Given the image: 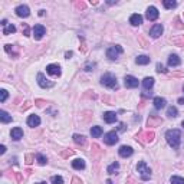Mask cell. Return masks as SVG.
<instances>
[{"label":"cell","instance_id":"obj_5","mask_svg":"<svg viewBox=\"0 0 184 184\" xmlns=\"http://www.w3.org/2000/svg\"><path fill=\"white\" fill-rule=\"evenodd\" d=\"M154 137H155V134L153 133V131H141V133L137 134V141H140L141 144H150L151 141L154 140Z\"/></svg>","mask_w":184,"mask_h":184},{"label":"cell","instance_id":"obj_28","mask_svg":"<svg viewBox=\"0 0 184 184\" xmlns=\"http://www.w3.org/2000/svg\"><path fill=\"white\" fill-rule=\"evenodd\" d=\"M0 121L3 124H7V122H12V115H9V114L6 112V111H0Z\"/></svg>","mask_w":184,"mask_h":184},{"label":"cell","instance_id":"obj_7","mask_svg":"<svg viewBox=\"0 0 184 184\" xmlns=\"http://www.w3.org/2000/svg\"><path fill=\"white\" fill-rule=\"evenodd\" d=\"M45 35H46V29H45V26H42V24H35V26H33V36H35V39H36V41H41Z\"/></svg>","mask_w":184,"mask_h":184},{"label":"cell","instance_id":"obj_35","mask_svg":"<svg viewBox=\"0 0 184 184\" xmlns=\"http://www.w3.org/2000/svg\"><path fill=\"white\" fill-rule=\"evenodd\" d=\"M51 183L52 184H63V178H62L61 176H52Z\"/></svg>","mask_w":184,"mask_h":184},{"label":"cell","instance_id":"obj_50","mask_svg":"<svg viewBox=\"0 0 184 184\" xmlns=\"http://www.w3.org/2000/svg\"><path fill=\"white\" fill-rule=\"evenodd\" d=\"M72 55H73V53H72V52H71V51H69V52H66V53H65V56H66V59H69V58H72Z\"/></svg>","mask_w":184,"mask_h":184},{"label":"cell","instance_id":"obj_51","mask_svg":"<svg viewBox=\"0 0 184 184\" xmlns=\"http://www.w3.org/2000/svg\"><path fill=\"white\" fill-rule=\"evenodd\" d=\"M29 106H30V102H26V105H23V106H22V111H24V109H27V108H29Z\"/></svg>","mask_w":184,"mask_h":184},{"label":"cell","instance_id":"obj_36","mask_svg":"<svg viewBox=\"0 0 184 184\" xmlns=\"http://www.w3.org/2000/svg\"><path fill=\"white\" fill-rule=\"evenodd\" d=\"M22 32L24 36H30V27L27 26L26 23H22Z\"/></svg>","mask_w":184,"mask_h":184},{"label":"cell","instance_id":"obj_45","mask_svg":"<svg viewBox=\"0 0 184 184\" xmlns=\"http://www.w3.org/2000/svg\"><path fill=\"white\" fill-rule=\"evenodd\" d=\"M94 66H95L94 63H92V65H91V63H86V65H85V71H92V68H94Z\"/></svg>","mask_w":184,"mask_h":184},{"label":"cell","instance_id":"obj_42","mask_svg":"<svg viewBox=\"0 0 184 184\" xmlns=\"http://www.w3.org/2000/svg\"><path fill=\"white\" fill-rule=\"evenodd\" d=\"M75 7L79 9V10H84V9L86 7V4L84 3V2H75Z\"/></svg>","mask_w":184,"mask_h":184},{"label":"cell","instance_id":"obj_9","mask_svg":"<svg viewBox=\"0 0 184 184\" xmlns=\"http://www.w3.org/2000/svg\"><path fill=\"white\" fill-rule=\"evenodd\" d=\"M14 12H16V14L19 17H27L29 14H30V9H29L26 4H20V6H17Z\"/></svg>","mask_w":184,"mask_h":184},{"label":"cell","instance_id":"obj_47","mask_svg":"<svg viewBox=\"0 0 184 184\" xmlns=\"http://www.w3.org/2000/svg\"><path fill=\"white\" fill-rule=\"evenodd\" d=\"M118 131H125V124H124V122H121V124H119Z\"/></svg>","mask_w":184,"mask_h":184},{"label":"cell","instance_id":"obj_13","mask_svg":"<svg viewBox=\"0 0 184 184\" xmlns=\"http://www.w3.org/2000/svg\"><path fill=\"white\" fill-rule=\"evenodd\" d=\"M147 19L151 22L154 20H157L158 19V10H157V7H154V6H150L148 9H147Z\"/></svg>","mask_w":184,"mask_h":184},{"label":"cell","instance_id":"obj_38","mask_svg":"<svg viewBox=\"0 0 184 184\" xmlns=\"http://www.w3.org/2000/svg\"><path fill=\"white\" fill-rule=\"evenodd\" d=\"M7 96H9V92H7L6 89H2V91H0V102H4L7 99Z\"/></svg>","mask_w":184,"mask_h":184},{"label":"cell","instance_id":"obj_33","mask_svg":"<svg viewBox=\"0 0 184 184\" xmlns=\"http://www.w3.org/2000/svg\"><path fill=\"white\" fill-rule=\"evenodd\" d=\"M36 160H38V163L41 164V165H45V164L48 163V158L45 157L43 154H41V153H38V154H36Z\"/></svg>","mask_w":184,"mask_h":184},{"label":"cell","instance_id":"obj_25","mask_svg":"<svg viewBox=\"0 0 184 184\" xmlns=\"http://www.w3.org/2000/svg\"><path fill=\"white\" fill-rule=\"evenodd\" d=\"M73 141H75V144H78V145H82V147L86 144L85 135H81V134H75V135H73Z\"/></svg>","mask_w":184,"mask_h":184},{"label":"cell","instance_id":"obj_14","mask_svg":"<svg viewBox=\"0 0 184 184\" xmlns=\"http://www.w3.org/2000/svg\"><path fill=\"white\" fill-rule=\"evenodd\" d=\"M163 30H164V27H163V24H160V23H157V24H154L153 27H151V30H150V35H151V38H160L161 36V33H163Z\"/></svg>","mask_w":184,"mask_h":184},{"label":"cell","instance_id":"obj_26","mask_svg":"<svg viewBox=\"0 0 184 184\" xmlns=\"http://www.w3.org/2000/svg\"><path fill=\"white\" fill-rule=\"evenodd\" d=\"M91 135L94 137V138H99V137L102 135V128L99 125H95L91 128Z\"/></svg>","mask_w":184,"mask_h":184},{"label":"cell","instance_id":"obj_15","mask_svg":"<svg viewBox=\"0 0 184 184\" xmlns=\"http://www.w3.org/2000/svg\"><path fill=\"white\" fill-rule=\"evenodd\" d=\"M163 124V119L158 115H150V118L147 119V127H160Z\"/></svg>","mask_w":184,"mask_h":184},{"label":"cell","instance_id":"obj_37","mask_svg":"<svg viewBox=\"0 0 184 184\" xmlns=\"http://www.w3.org/2000/svg\"><path fill=\"white\" fill-rule=\"evenodd\" d=\"M33 161H35V155H33V154H26V157H24V163H26L27 165H30Z\"/></svg>","mask_w":184,"mask_h":184},{"label":"cell","instance_id":"obj_54","mask_svg":"<svg viewBox=\"0 0 184 184\" xmlns=\"http://www.w3.org/2000/svg\"><path fill=\"white\" fill-rule=\"evenodd\" d=\"M106 184H114V183H112L111 180H106Z\"/></svg>","mask_w":184,"mask_h":184},{"label":"cell","instance_id":"obj_29","mask_svg":"<svg viewBox=\"0 0 184 184\" xmlns=\"http://www.w3.org/2000/svg\"><path fill=\"white\" fill-rule=\"evenodd\" d=\"M14 32H16V26H14V24H12V23H9L3 29V35H6V36H7V35H10V33H14Z\"/></svg>","mask_w":184,"mask_h":184},{"label":"cell","instance_id":"obj_18","mask_svg":"<svg viewBox=\"0 0 184 184\" xmlns=\"http://www.w3.org/2000/svg\"><path fill=\"white\" fill-rule=\"evenodd\" d=\"M10 137H12V140L19 141L20 138H23V130H22V128H19V127H16V128H13V130H12Z\"/></svg>","mask_w":184,"mask_h":184},{"label":"cell","instance_id":"obj_31","mask_svg":"<svg viewBox=\"0 0 184 184\" xmlns=\"http://www.w3.org/2000/svg\"><path fill=\"white\" fill-rule=\"evenodd\" d=\"M163 4L165 9H174V7H177V2H174V0H164Z\"/></svg>","mask_w":184,"mask_h":184},{"label":"cell","instance_id":"obj_23","mask_svg":"<svg viewBox=\"0 0 184 184\" xmlns=\"http://www.w3.org/2000/svg\"><path fill=\"white\" fill-rule=\"evenodd\" d=\"M181 63V59L178 58V55H170L168 56V66H178Z\"/></svg>","mask_w":184,"mask_h":184},{"label":"cell","instance_id":"obj_27","mask_svg":"<svg viewBox=\"0 0 184 184\" xmlns=\"http://www.w3.org/2000/svg\"><path fill=\"white\" fill-rule=\"evenodd\" d=\"M143 86H144V89H151L154 86V78H151V76H147V78H144Z\"/></svg>","mask_w":184,"mask_h":184},{"label":"cell","instance_id":"obj_56","mask_svg":"<svg viewBox=\"0 0 184 184\" xmlns=\"http://www.w3.org/2000/svg\"><path fill=\"white\" fill-rule=\"evenodd\" d=\"M181 125H183V127H184V121H183V122H181Z\"/></svg>","mask_w":184,"mask_h":184},{"label":"cell","instance_id":"obj_32","mask_svg":"<svg viewBox=\"0 0 184 184\" xmlns=\"http://www.w3.org/2000/svg\"><path fill=\"white\" fill-rule=\"evenodd\" d=\"M118 168H119V164H118V161H115V163H112L111 165H109L106 171H108L109 174H115L116 171H118Z\"/></svg>","mask_w":184,"mask_h":184},{"label":"cell","instance_id":"obj_43","mask_svg":"<svg viewBox=\"0 0 184 184\" xmlns=\"http://www.w3.org/2000/svg\"><path fill=\"white\" fill-rule=\"evenodd\" d=\"M174 22H176V27H177V29H183V27H184L183 24H181V22H180V19H178V17Z\"/></svg>","mask_w":184,"mask_h":184},{"label":"cell","instance_id":"obj_11","mask_svg":"<svg viewBox=\"0 0 184 184\" xmlns=\"http://www.w3.org/2000/svg\"><path fill=\"white\" fill-rule=\"evenodd\" d=\"M46 72H48L49 75H52V76H61V73H62L61 66H59V65H55V63L46 66Z\"/></svg>","mask_w":184,"mask_h":184},{"label":"cell","instance_id":"obj_10","mask_svg":"<svg viewBox=\"0 0 184 184\" xmlns=\"http://www.w3.org/2000/svg\"><path fill=\"white\" fill-rule=\"evenodd\" d=\"M102 118L106 124H114V122H116L118 116H116V114L114 112V111H106V112H104Z\"/></svg>","mask_w":184,"mask_h":184},{"label":"cell","instance_id":"obj_4","mask_svg":"<svg viewBox=\"0 0 184 184\" xmlns=\"http://www.w3.org/2000/svg\"><path fill=\"white\" fill-rule=\"evenodd\" d=\"M124 52L122 46H119V45H114V46H111V48L106 49V58L109 59V61H116V59L119 58V55Z\"/></svg>","mask_w":184,"mask_h":184},{"label":"cell","instance_id":"obj_21","mask_svg":"<svg viewBox=\"0 0 184 184\" xmlns=\"http://www.w3.org/2000/svg\"><path fill=\"white\" fill-rule=\"evenodd\" d=\"M85 160H82V158H75V160L72 161V167L75 168V170H84L85 168Z\"/></svg>","mask_w":184,"mask_h":184},{"label":"cell","instance_id":"obj_40","mask_svg":"<svg viewBox=\"0 0 184 184\" xmlns=\"http://www.w3.org/2000/svg\"><path fill=\"white\" fill-rule=\"evenodd\" d=\"M157 72L158 73H167V69L163 63H157Z\"/></svg>","mask_w":184,"mask_h":184},{"label":"cell","instance_id":"obj_57","mask_svg":"<svg viewBox=\"0 0 184 184\" xmlns=\"http://www.w3.org/2000/svg\"><path fill=\"white\" fill-rule=\"evenodd\" d=\"M183 91H184V88H183Z\"/></svg>","mask_w":184,"mask_h":184},{"label":"cell","instance_id":"obj_3","mask_svg":"<svg viewBox=\"0 0 184 184\" xmlns=\"http://www.w3.org/2000/svg\"><path fill=\"white\" fill-rule=\"evenodd\" d=\"M137 171L140 173L141 178H143L144 181L150 180V177H151V168L145 164V161H140V163L137 164Z\"/></svg>","mask_w":184,"mask_h":184},{"label":"cell","instance_id":"obj_30","mask_svg":"<svg viewBox=\"0 0 184 184\" xmlns=\"http://www.w3.org/2000/svg\"><path fill=\"white\" fill-rule=\"evenodd\" d=\"M167 115L170 116V118H176V116L178 115V111H177V108L176 106H168V109H167Z\"/></svg>","mask_w":184,"mask_h":184},{"label":"cell","instance_id":"obj_8","mask_svg":"<svg viewBox=\"0 0 184 184\" xmlns=\"http://www.w3.org/2000/svg\"><path fill=\"white\" fill-rule=\"evenodd\" d=\"M38 84H39V86H41V88H52V86L55 85V82L46 79L43 73H38Z\"/></svg>","mask_w":184,"mask_h":184},{"label":"cell","instance_id":"obj_22","mask_svg":"<svg viewBox=\"0 0 184 184\" xmlns=\"http://www.w3.org/2000/svg\"><path fill=\"white\" fill-rule=\"evenodd\" d=\"M153 104H154V106H155V109H161V108H164V106H165L167 101H165L164 98H161V96H155V98H154V101H153Z\"/></svg>","mask_w":184,"mask_h":184},{"label":"cell","instance_id":"obj_53","mask_svg":"<svg viewBox=\"0 0 184 184\" xmlns=\"http://www.w3.org/2000/svg\"><path fill=\"white\" fill-rule=\"evenodd\" d=\"M178 104H184V96L183 98H178Z\"/></svg>","mask_w":184,"mask_h":184},{"label":"cell","instance_id":"obj_49","mask_svg":"<svg viewBox=\"0 0 184 184\" xmlns=\"http://www.w3.org/2000/svg\"><path fill=\"white\" fill-rule=\"evenodd\" d=\"M16 174V180L19 181V183H22V174L20 173H14Z\"/></svg>","mask_w":184,"mask_h":184},{"label":"cell","instance_id":"obj_20","mask_svg":"<svg viewBox=\"0 0 184 184\" xmlns=\"http://www.w3.org/2000/svg\"><path fill=\"white\" fill-rule=\"evenodd\" d=\"M130 23L133 24V26H140V24L143 23V16L138 13H134L133 16L130 17Z\"/></svg>","mask_w":184,"mask_h":184},{"label":"cell","instance_id":"obj_44","mask_svg":"<svg viewBox=\"0 0 184 184\" xmlns=\"http://www.w3.org/2000/svg\"><path fill=\"white\" fill-rule=\"evenodd\" d=\"M71 184H82V180H81V178H78V177H73V178H72V183Z\"/></svg>","mask_w":184,"mask_h":184},{"label":"cell","instance_id":"obj_46","mask_svg":"<svg viewBox=\"0 0 184 184\" xmlns=\"http://www.w3.org/2000/svg\"><path fill=\"white\" fill-rule=\"evenodd\" d=\"M140 42H141V45H143V48H148V43H147L143 38H140Z\"/></svg>","mask_w":184,"mask_h":184},{"label":"cell","instance_id":"obj_17","mask_svg":"<svg viewBox=\"0 0 184 184\" xmlns=\"http://www.w3.org/2000/svg\"><path fill=\"white\" fill-rule=\"evenodd\" d=\"M4 51L10 55V56H13V58H17V56H19V49H17V46H14V45H4Z\"/></svg>","mask_w":184,"mask_h":184},{"label":"cell","instance_id":"obj_12","mask_svg":"<svg viewBox=\"0 0 184 184\" xmlns=\"http://www.w3.org/2000/svg\"><path fill=\"white\" fill-rule=\"evenodd\" d=\"M124 84H125L127 88H137L138 86V79L135 76H131V75H127L124 78Z\"/></svg>","mask_w":184,"mask_h":184},{"label":"cell","instance_id":"obj_2","mask_svg":"<svg viewBox=\"0 0 184 184\" xmlns=\"http://www.w3.org/2000/svg\"><path fill=\"white\" fill-rule=\"evenodd\" d=\"M101 85L106 86L109 89H118V81H116V76L112 73H104L101 76Z\"/></svg>","mask_w":184,"mask_h":184},{"label":"cell","instance_id":"obj_1","mask_svg":"<svg viewBox=\"0 0 184 184\" xmlns=\"http://www.w3.org/2000/svg\"><path fill=\"white\" fill-rule=\"evenodd\" d=\"M165 140H167L168 145L173 147L174 150H177L181 143V131L180 130H168L165 133Z\"/></svg>","mask_w":184,"mask_h":184},{"label":"cell","instance_id":"obj_39","mask_svg":"<svg viewBox=\"0 0 184 184\" xmlns=\"http://www.w3.org/2000/svg\"><path fill=\"white\" fill-rule=\"evenodd\" d=\"M46 101H43V99H35V105L38 106V108H43L45 105H46Z\"/></svg>","mask_w":184,"mask_h":184},{"label":"cell","instance_id":"obj_19","mask_svg":"<svg viewBox=\"0 0 184 184\" xmlns=\"http://www.w3.org/2000/svg\"><path fill=\"white\" fill-rule=\"evenodd\" d=\"M39 124H41V118H39L38 115H29V118H27V125L35 128V127H38Z\"/></svg>","mask_w":184,"mask_h":184},{"label":"cell","instance_id":"obj_16","mask_svg":"<svg viewBox=\"0 0 184 184\" xmlns=\"http://www.w3.org/2000/svg\"><path fill=\"white\" fill-rule=\"evenodd\" d=\"M118 153H119V155L122 158H127V157H131L133 155V153H134V150L131 148L130 145H122L121 148L118 150Z\"/></svg>","mask_w":184,"mask_h":184},{"label":"cell","instance_id":"obj_52","mask_svg":"<svg viewBox=\"0 0 184 184\" xmlns=\"http://www.w3.org/2000/svg\"><path fill=\"white\" fill-rule=\"evenodd\" d=\"M7 24H9V23H7V20H6V19H3V20H2V26H4V27H6Z\"/></svg>","mask_w":184,"mask_h":184},{"label":"cell","instance_id":"obj_55","mask_svg":"<svg viewBox=\"0 0 184 184\" xmlns=\"http://www.w3.org/2000/svg\"><path fill=\"white\" fill-rule=\"evenodd\" d=\"M36 184H46V183H36Z\"/></svg>","mask_w":184,"mask_h":184},{"label":"cell","instance_id":"obj_48","mask_svg":"<svg viewBox=\"0 0 184 184\" xmlns=\"http://www.w3.org/2000/svg\"><path fill=\"white\" fill-rule=\"evenodd\" d=\"M4 153H6V147H4V145H0V155H3Z\"/></svg>","mask_w":184,"mask_h":184},{"label":"cell","instance_id":"obj_41","mask_svg":"<svg viewBox=\"0 0 184 184\" xmlns=\"http://www.w3.org/2000/svg\"><path fill=\"white\" fill-rule=\"evenodd\" d=\"M72 154H73V150H71V148H69V150L62 151V153H61V155H62L63 158H66V157H69V155H72Z\"/></svg>","mask_w":184,"mask_h":184},{"label":"cell","instance_id":"obj_24","mask_svg":"<svg viewBox=\"0 0 184 184\" xmlns=\"http://www.w3.org/2000/svg\"><path fill=\"white\" fill-rule=\"evenodd\" d=\"M150 56H147V55H140V56H137L135 62H137V65H148L150 63Z\"/></svg>","mask_w":184,"mask_h":184},{"label":"cell","instance_id":"obj_6","mask_svg":"<svg viewBox=\"0 0 184 184\" xmlns=\"http://www.w3.org/2000/svg\"><path fill=\"white\" fill-rule=\"evenodd\" d=\"M118 133L116 131H109V133H106L105 135H104V143L106 144V145H114V144L118 143Z\"/></svg>","mask_w":184,"mask_h":184},{"label":"cell","instance_id":"obj_34","mask_svg":"<svg viewBox=\"0 0 184 184\" xmlns=\"http://www.w3.org/2000/svg\"><path fill=\"white\" fill-rule=\"evenodd\" d=\"M170 181L171 184H184V178L180 177V176H173Z\"/></svg>","mask_w":184,"mask_h":184}]
</instances>
